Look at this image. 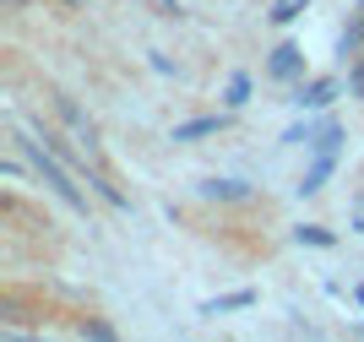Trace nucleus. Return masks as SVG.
Segmentation results:
<instances>
[{
    "label": "nucleus",
    "mask_w": 364,
    "mask_h": 342,
    "mask_svg": "<svg viewBox=\"0 0 364 342\" xmlns=\"http://www.w3.org/2000/svg\"><path fill=\"white\" fill-rule=\"evenodd\" d=\"M11 141H16V152H22V158H28V164L38 169V179H44L49 191L60 196V201H65V207H71V212H82V218H87V196H82V191H76V185H71V174H65V164H60V158H55V152H44V147H38V141H33V136H22V131H16Z\"/></svg>",
    "instance_id": "obj_1"
},
{
    "label": "nucleus",
    "mask_w": 364,
    "mask_h": 342,
    "mask_svg": "<svg viewBox=\"0 0 364 342\" xmlns=\"http://www.w3.org/2000/svg\"><path fill=\"white\" fill-rule=\"evenodd\" d=\"M267 76H272V82H304V49L294 44V38H283V44L272 49V60H267Z\"/></svg>",
    "instance_id": "obj_2"
},
{
    "label": "nucleus",
    "mask_w": 364,
    "mask_h": 342,
    "mask_svg": "<svg viewBox=\"0 0 364 342\" xmlns=\"http://www.w3.org/2000/svg\"><path fill=\"white\" fill-rule=\"evenodd\" d=\"M250 185H240V179H201V201H218V207H245L250 201Z\"/></svg>",
    "instance_id": "obj_3"
},
{
    "label": "nucleus",
    "mask_w": 364,
    "mask_h": 342,
    "mask_svg": "<svg viewBox=\"0 0 364 342\" xmlns=\"http://www.w3.org/2000/svg\"><path fill=\"white\" fill-rule=\"evenodd\" d=\"M87 185H92L98 196H104V201H109L114 212H131V196H125L120 185H114V179H109L104 169H98V158H87Z\"/></svg>",
    "instance_id": "obj_4"
},
{
    "label": "nucleus",
    "mask_w": 364,
    "mask_h": 342,
    "mask_svg": "<svg viewBox=\"0 0 364 342\" xmlns=\"http://www.w3.org/2000/svg\"><path fill=\"white\" fill-rule=\"evenodd\" d=\"M332 98H337L332 76H310V82H299V98H294V104H299V109H326Z\"/></svg>",
    "instance_id": "obj_5"
},
{
    "label": "nucleus",
    "mask_w": 364,
    "mask_h": 342,
    "mask_svg": "<svg viewBox=\"0 0 364 342\" xmlns=\"http://www.w3.org/2000/svg\"><path fill=\"white\" fill-rule=\"evenodd\" d=\"M332 174H337V152H316V164L304 169V179H299V196H316Z\"/></svg>",
    "instance_id": "obj_6"
},
{
    "label": "nucleus",
    "mask_w": 364,
    "mask_h": 342,
    "mask_svg": "<svg viewBox=\"0 0 364 342\" xmlns=\"http://www.w3.org/2000/svg\"><path fill=\"white\" fill-rule=\"evenodd\" d=\"M218 131H223V114H196L185 125H174V141H201V136H218Z\"/></svg>",
    "instance_id": "obj_7"
},
{
    "label": "nucleus",
    "mask_w": 364,
    "mask_h": 342,
    "mask_svg": "<svg viewBox=\"0 0 364 342\" xmlns=\"http://www.w3.org/2000/svg\"><path fill=\"white\" fill-rule=\"evenodd\" d=\"M250 92H256V82H250L245 71H234V76L223 82V104H228V109H245V104H250Z\"/></svg>",
    "instance_id": "obj_8"
},
{
    "label": "nucleus",
    "mask_w": 364,
    "mask_h": 342,
    "mask_svg": "<svg viewBox=\"0 0 364 342\" xmlns=\"http://www.w3.org/2000/svg\"><path fill=\"white\" fill-rule=\"evenodd\" d=\"M250 304H256V288H234V294L213 299V304H207V315H228V310H250Z\"/></svg>",
    "instance_id": "obj_9"
},
{
    "label": "nucleus",
    "mask_w": 364,
    "mask_h": 342,
    "mask_svg": "<svg viewBox=\"0 0 364 342\" xmlns=\"http://www.w3.org/2000/svg\"><path fill=\"white\" fill-rule=\"evenodd\" d=\"M294 239L310 245V250H332V245H337V234H332V228H321V223H299V228H294Z\"/></svg>",
    "instance_id": "obj_10"
},
{
    "label": "nucleus",
    "mask_w": 364,
    "mask_h": 342,
    "mask_svg": "<svg viewBox=\"0 0 364 342\" xmlns=\"http://www.w3.org/2000/svg\"><path fill=\"white\" fill-rule=\"evenodd\" d=\"M304 6H310V0H277V6H272V11H267V16H272L277 28H289L294 16H304Z\"/></svg>",
    "instance_id": "obj_11"
},
{
    "label": "nucleus",
    "mask_w": 364,
    "mask_h": 342,
    "mask_svg": "<svg viewBox=\"0 0 364 342\" xmlns=\"http://www.w3.org/2000/svg\"><path fill=\"white\" fill-rule=\"evenodd\" d=\"M316 131H321V125H310V119H304V125H289V131H283V141H289V147H299V141L310 147V141H316Z\"/></svg>",
    "instance_id": "obj_12"
},
{
    "label": "nucleus",
    "mask_w": 364,
    "mask_h": 342,
    "mask_svg": "<svg viewBox=\"0 0 364 342\" xmlns=\"http://www.w3.org/2000/svg\"><path fill=\"white\" fill-rule=\"evenodd\" d=\"M359 44H364V22H348V33H343L337 55H359Z\"/></svg>",
    "instance_id": "obj_13"
},
{
    "label": "nucleus",
    "mask_w": 364,
    "mask_h": 342,
    "mask_svg": "<svg viewBox=\"0 0 364 342\" xmlns=\"http://www.w3.org/2000/svg\"><path fill=\"white\" fill-rule=\"evenodd\" d=\"M76 331H82V337H98V342H109V337H114V326H109V321H82Z\"/></svg>",
    "instance_id": "obj_14"
},
{
    "label": "nucleus",
    "mask_w": 364,
    "mask_h": 342,
    "mask_svg": "<svg viewBox=\"0 0 364 342\" xmlns=\"http://www.w3.org/2000/svg\"><path fill=\"white\" fill-rule=\"evenodd\" d=\"M0 6H6V11H28L33 0H0Z\"/></svg>",
    "instance_id": "obj_15"
},
{
    "label": "nucleus",
    "mask_w": 364,
    "mask_h": 342,
    "mask_svg": "<svg viewBox=\"0 0 364 342\" xmlns=\"http://www.w3.org/2000/svg\"><path fill=\"white\" fill-rule=\"evenodd\" d=\"M353 299H359V304H364V283H359V288H353Z\"/></svg>",
    "instance_id": "obj_16"
},
{
    "label": "nucleus",
    "mask_w": 364,
    "mask_h": 342,
    "mask_svg": "<svg viewBox=\"0 0 364 342\" xmlns=\"http://www.w3.org/2000/svg\"><path fill=\"white\" fill-rule=\"evenodd\" d=\"M60 6H82V0H60Z\"/></svg>",
    "instance_id": "obj_17"
}]
</instances>
